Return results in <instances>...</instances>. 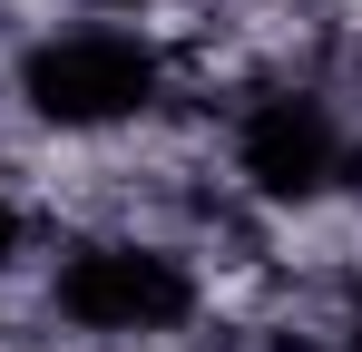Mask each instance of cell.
I'll list each match as a JSON object with an SVG mask.
<instances>
[{
  "instance_id": "6da1fadb",
  "label": "cell",
  "mask_w": 362,
  "mask_h": 352,
  "mask_svg": "<svg viewBox=\"0 0 362 352\" xmlns=\"http://www.w3.org/2000/svg\"><path fill=\"white\" fill-rule=\"evenodd\" d=\"M40 313L88 352H167L206 323V264L186 235L157 225H88L40 264Z\"/></svg>"
},
{
  "instance_id": "7a4b0ae2",
  "label": "cell",
  "mask_w": 362,
  "mask_h": 352,
  "mask_svg": "<svg viewBox=\"0 0 362 352\" xmlns=\"http://www.w3.org/2000/svg\"><path fill=\"white\" fill-rule=\"evenodd\" d=\"M10 98L40 137H69V147H108L127 127L177 98V49L147 30V20H118V10H78V20H40L20 49H10Z\"/></svg>"
},
{
  "instance_id": "3957f363",
  "label": "cell",
  "mask_w": 362,
  "mask_h": 352,
  "mask_svg": "<svg viewBox=\"0 0 362 352\" xmlns=\"http://www.w3.org/2000/svg\"><path fill=\"white\" fill-rule=\"evenodd\" d=\"M226 196L255 216H313L362 186V108L313 69H264L226 98Z\"/></svg>"
},
{
  "instance_id": "277c9868",
  "label": "cell",
  "mask_w": 362,
  "mask_h": 352,
  "mask_svg": "<svg viewBox=\"0 0 362 352\" xmlns=\"http://www.w3.org/2000/svg\"><path fill=\"white\" fill-rule=\"evenodd\" d=\"M30 245H40V216H30V196H20V186H0V284L30 264Z\"/></svg>"
},
{
  "instance_id": "5b68a950",
  "label": "cell",
  "mask_w": 362,
  "mask_h": 352,
  "mask_svg": "<svg viewBox=\"0 0 362 352\" xmlns=\"http://www.w3.org/2000/svg\"><path fill=\"white\" fill-rule=\"evenodd\" d=\"M78 10H118V20H157V10H177V0H78Z\"/></svg>"
}]
</instances>
